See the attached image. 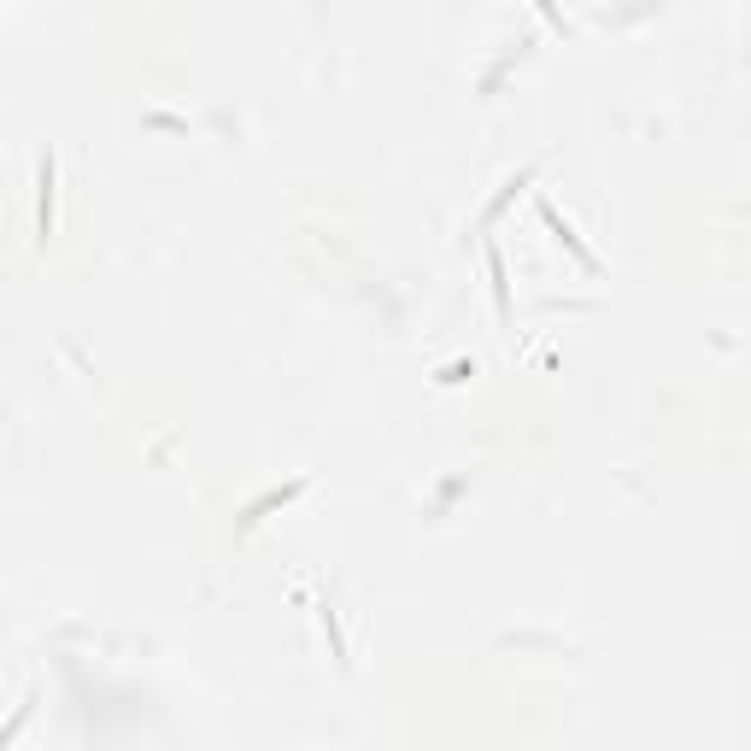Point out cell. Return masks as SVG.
<instances>
[{"label": "cell", "mask_w": 751, "mask_h": 751, "mask_svg": "<svg viewBox=\"0 0 751 751\" xmlns=\"http://www.w3.org/2000/svg\"><path fill=\"white\" fill-rule=\"evenodd\" d=\"M487 276H493V306H499V323H511V276H505V253L487 241Z\"/></svg>", "instance_id": "cell-3"}, {"label": "cell", "mask_w": 751, "mask_h": 751, "mask_svg": "<svg viewBox=\"0 0 751 751\" xmlns=\"http://www.w3.org/2000/svg\"><path fill=\"white\" fill-rule=\"evenodd\" d=\"M540 218H546V229H552V235H558V241L570 247L575 259H581V270H599V259H593V253L581 247V235L570 229V218H558V206H552V200H540Z\"/></svg>", "instance_id": "cell-2"}, {"label": "cell", "mask_w": 751, "mask_h": 751, "mask_svg": "<svg viewBox=\"0 0 751 751\" xmlns=\"http://www.w3.org/2000/svg\"><path fill=\"white\" fill-rule=\"evenodd\" d=\"M30 710H36V693H30V699H24V705L12 710V722H6V728H0V751L12 746V740H18V728H24V722H30Z\"/></svg>", "instance_id": "cell-4"}, {"label": "cell", "mask_w": 751, "mask_h": 751, "mask_svg": "<svg viewBox=\"0 0 751 751\" xmlns=\"http://www.w3.org/2000/svg\"><path fill=\"white\" fill-rule=\"evenodd\" d=\"M36 188H42V200H36V241L47 247V235H53V212H59V165H53V153H47L42 171H36Z\"/></svg>", "instance_id": "cell-1"}]
</instances>
